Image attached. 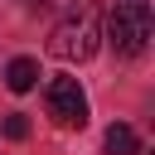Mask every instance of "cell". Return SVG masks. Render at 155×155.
Returning <instances> with one entry per match:
<instances>
[{
  "mask_svg": "<svg viewBox=\"0 0 155 155\" xmlns=\"http://www.w3.org/2000/svg\"><path fill=\"white\" fill-rule=\"evenodd\" d=\"M44 97H48V116L58 126H87V97H82L78 78H53Z\"/></svg>",
  "mask_w": 155,
  "mask_h": 155,
  "instance_id": "cell-3",
  "label": "cell"
},
{
  "mask_svg": "<svg viewBox=\"0 0 155 155\" xmlns=\"http://www.w3.org/2000/svg\"><path fill=\"white\" fill-rule=\"evenodd\" d=\"M102 44V15H97V0H78L68 5V15L53 24L48 34V53L63 58V63H87Z\"/></svg>",
  "mask_w": 155,
  "mask_h": 155,
  "instance_id": "cell-1",
  "label": "cell"
},
{
  "mask_svg": "<svg viewBox=\"0 0 155 155\" xmlns=\"http://www.w3.org/2000/svg\"><path fill=\"white\" fill-rule=\"evenodd\" d=\"M107 39L126 58L145 53V44H150V5L145 0H116V10L107 19Z\"/></svg>",
  "mask_w": 155,
  "mask_h": 155,
  "instance_id": "cell-2",
  "label": "cell"
},
{
  "mask_svg": "<svg viewBox=\"0 0 155 155\" xmlns=\"http://www.w3.org/2000/svg\"><path fill=\"white\" fill-rule=\"evenodd\" d=\"M5 82H10V92H29V87L39 82V63H34V58H15V63L5 68Z\"/></svg>",
  "mask_w": 155,
  "mask_h": 155,
  "instance_id": "cell-5",
  "label": "cell"
},
{
  "mask_svg": "<svg viewBox=\"0 0 155 155\" xmlns=\"http://www.w3.org/2000/svg\"><path fill=\"white\" fill-rule=\"evenodd\" d=\"M102 145H107V155H140V136L126 126V121H116V126H107V136H102Z\"/></svg>",
  "mask_w": 155,
  "mask_h": 155,
  "instance_id": "cell-4",
  "label": "cell"
},
{
  "mask_svg": "<svg viewBox=\"0 0 155 155\" xmlns=\"http://www.w3.org/2000/svg\"><path fill=\"white\" fill-rule=\"evenodd\" d=\"M5 136L10 140H24L29 136V116H5Z\"/></svg>",
  "mask_w": 155,
  "mask_h": 155,
  "instance_id": "cell-6",
  "label": "cell"
}]
</instances>
